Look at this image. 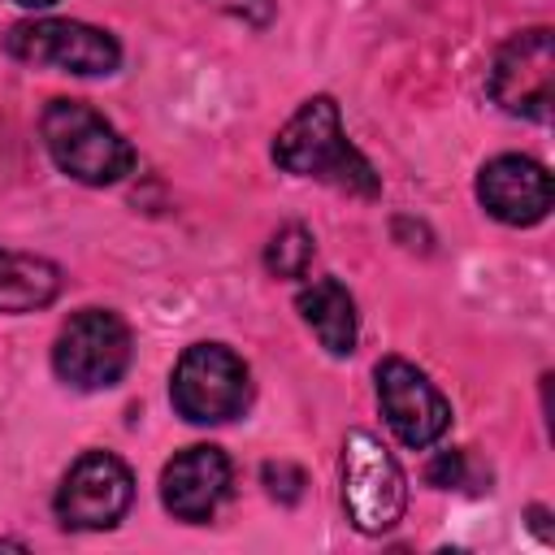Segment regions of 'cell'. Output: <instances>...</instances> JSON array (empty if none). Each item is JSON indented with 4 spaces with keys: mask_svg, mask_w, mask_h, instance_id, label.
I'll return each instance as SVG.
<instances>
[{
    "mask_svg": "<svg viewBox=\"0 0 555 555\" xmlns=\"http://www.w3.org/2000/svg\"><path fill=\"white\" fill-rule=\"evenodd\" d=\"M273 160L286 173L317 178V182H330V186L351 191V195H377L382 191V178L373 173L364 152L347 139L338 104L330 95H312L299 104V113L273 139Z\"/></svg>",
    "mask_w": 555,
    "mask_h": 555,
    "instance_id": "obj_1",
    "label": "cell"
},
{
    "mask_svg": "<svg viewBox=\"0 0 555 555\" xmlns=\"http://www.w3.org/2000/svg\"><path fill=\"white\" fill-rule=\"evenodd\" d=\"M39 130H43V147L56 160V169L82 186H108L134 169L130 143L117 134L108 117H100L82 100H52L43 108Z\"/></svg>",
    "mask_w": 555,
    "mask_h": 555,
    "instance_id": "obj_2",
    "label": "cell"
},
{
    "mask_svg": "<svg viewBox=\"0 0 555 555\" xmlns=\"http://www.w3.org/2000/svg\"><path fill=\"white\" fill-rule=\"evenodd\" d=\"M169 399H173V408L191 425L234 421L247 408V399H251L247 364L230 347H221V343H195L173 364Z\"/></svg>",
    "mask_w": 555,
    "mask_h": 555,
    "instance_id": "obj_3",
    "label": "cell"
},
{
    "mask_svg": "<svg viewBox=\"0 0 555 555\" xmlns=\"http://www.w3.org/2000/svg\"><path fill=\"white\" fill-rule=\"evenodd\" d=\"M343 507L360 533H386L403 520L408 477L395 455L364 429H351L343 442Z\"/></svg>",
    "mask_w": 555,
    "mask_h": 555,
    "instance_id": "obj_4",
    "label": "cell"
},
{
    "mask_svg": "<svg viewBox=\"0 0 555 555\" xmlns=\"http://www.w3.org/2000/svg\"><path fill=\"white\" fill-rule=\"evenodd\" d=\"M52 369L74 390H108L130 369V330L108 308L74 312L52 347Z\"/></svg>",
    "mask_w": 555,
    "mask_h": 555,
    "instance_id": "obj_5",
    "label": "cell"
},
{
    "mask_svg": "<svg viewBox=\"0 0 555 555\" xmlns=\"http://www.w3.org/2000/svg\"><path fill=\"white\" fill-rule=\"evenodd\" d=\"M4 52L26 65H48V69L82 74V78L113 74L121 65V48L108 30L69 22V17H30V22L9 26Z\"/></svg>",
    "mask_w": 555,
    "mask_h": 555,
    "instance_id": "obj_6",
    "label": "cell"
},
{
    "mask_svg": "<svg viewBox=\"0 0 555 555\" xmlns=\"http://www.w3.org/2000/svg\"><path fill=\"white\" fill-rule=\"evenodd\" d=\"M490 95L503 113L546 121L555 104V39L546 26L512 35L490 65Z\"/></svg>",
    "mask_w": 555,
    "mask_h": 555,
    "instance_id": "obj_7",
    "label": "cell"
},
{
    "mask_svg": "<svg viewBox=\"0 0 555 555\" xmlns=\"http://www.w3.org/2000/svg\"><path fill=\"white\" fill-rule=\"evenodd\" d=\"M377 403H382V416L395 429V438L412 451L434 447L451 425L447 395L416 364H408L399 356L377 364Z\"/></svg>",
    "mask_w": 555,
    "mask_h": 555,
    "instance_id": "obj_8",
    "label": "cell"
},
{
    "mask_svg": "<svg viewBox=\"0 0 555 555\" xmlns=\"http://www.w3.org/2000/svg\"><path fill=\"white\" fill-rule=\"evenodd\" d=\"M134 499L130 468L108 451H87L74 460L56 490V516L65 529H113Z\"/></svg>",
    "mask_w": 555,
    "mask_h": 555,
    "instance_id": "obj_9",
    "label": "cell"
},
{
    "mask_svg": "<svg viewBox=\"0 0 555 555\" xmlns=\"http://www.w3.org/2000/svg\"><path fill=\"white\" fill-rule=\"evenodd\" d=\"M481 208L503 225H538L551 212V173L529 156H494L477 173Z\"/></svg>",
    "mask_w": 555,
    "mask_h": 555,
    "instance_id": "obj_10",
    "label": "cell"
},
{
    "mask_svg": "<svg viewBox=\"0 0 555 555\" xmlns=\"http://www.w3.org/2000/svg\"><path fill=\"white\" fill-rule=\"evenodd\" d=\"M225 494H230V460L221 447H208V442L186 447L160 473V503L178 520H191V525L208 520Z\"/></svg>",
    "mask_w": 555,
    "mask_h": 555,
    "instance_id": "obj_11",
    "label": "cell"
},
{
    "mask_svg": "<svg viewBox=\"0 0 555 555\" xmlns=\"http://www.w3.org/2000/svg\"><path fill=\"white\" fill-rule=\"evenodd\" d=\"M304 325L317 334V343L330 351V356H351L356 351V299L347 295V286L338 278H312L299 299H295Z\"/></svg>",
    "mask_w": 555,
    "mask_h": 555,
    "instance_id": "obj_12",
    "label": "cell"
},
{
    "mask_svg": "<svg viewBox=\"0 0 555 555\" xmlns=\"http://www.w3.org/2000/svg\"><path fill=\"white\" fill-rule=\"evenodd\" d=\"M61 291V269L35 251L0 247V312H35Z\"/></svg>",
    "mask_w": 555,
    "mask_h": 555,
    "instance_id": "obj_13",
    "label": "cell"
},
{
    "mask_svg": "<svg viewBox=\"0 0 555 555\" xmlns=\"http://www.w3.org/2000/svg\"><path fill=\"white\" fill-rule=\"evenodd\" d=\"M312 234L304 230V225H282L273 238H269V247H264V264H269V273H278V278H304L308 273V264H312Z\"/></svg>",
    "mask_w": 555,
    "mask_h": 555,
    "instance_id": "obj_14",
    "label": "cell"
},
{
    "mask_svg": "<svg viewBox=\"0 0 555 555\" xmlns=\"http://www.w3.org/2000/svg\"><path fill=\"white\" fill-rule=\"evenodd\" d=\"M264 486H269L273 499L295 503V499L304 494V473H299L295 464H264Z\"/></svg>",
    "mask_w": 555,
    "mask_h": 555,
    "instance_id": "obj_15",
    "label": "cell"
},
{
    "mask_svg": "<svg viewBox=\"0 0 555 555\" xmlns=\"http://www.w3.org/2000/svg\"><path fill=\"white\" fill-rule=\"evenodd\" d=\"M425 477H429V486H442V490L460 486V481H464V455H460V451H442V455H434L429 468H425Z\"/></svg>",
    "mask_w": 555,
    "mask_h": 555,
    "instance_id": "obj_16",
    "label": "cell"
},
{
    "mask_svg": "<svg viewBox=\"0 0 555 555\" xmlns=\"http://www.w3.org/2000/svg\"><path fill=\"white\" fill-rule=\"evenodd\" d=\"M230 17H243L247 26H264L273 17V0H208Z\"/></svg>",
    "mask_w": 555,
    "mask_h": 555,
    "instance_id": "obj_17",
    "label": "cell"
},
{
    "mask_svg": "<svg viewBox=\"0 0 555 555\" xmlns=\"http://www.w3.org/2000/svg\"><path fill=\"white\" fill-rule=\"evenodd\" d=\"M13 4H22V9H48V4H56V0H13Z\"/></svg>",
    "mask_w": 555,
    "mask_h": 555,
    "instance_id": "obj_18",
    "label": "cell"
}]
</instances>
